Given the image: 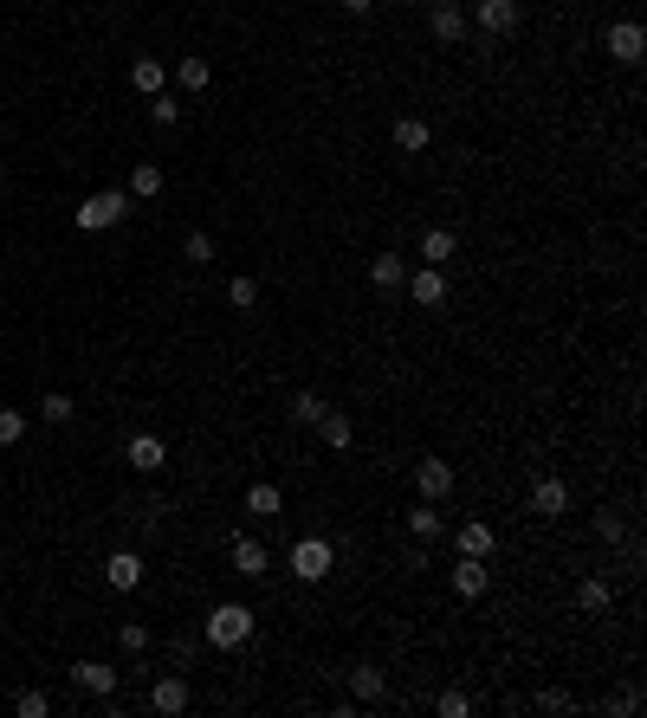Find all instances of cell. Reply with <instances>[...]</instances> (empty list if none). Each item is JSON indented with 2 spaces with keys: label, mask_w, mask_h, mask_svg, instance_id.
I'll use <instances>...</instances> for the list:
<instances>
[{
  "label": "cell",
  "mask_w": 647,
  "mask_h": 718,
  "mask_svg": "<svg viewBox=\"0 0 647 718\" xmlns=\"http://www.w3.org/2000/svg\"><path fill=\"white\" fill-rule=\"evenodd\" d=\"M415 486H421V499H434V505H440V499H453V466L428 453V460L415 466Z\"/></svg>",
  "instance_id": "obj_11"
},
{
  "label": "cell",
  "mask_w": 647,
  "mask_h": 718,
  "mask_svg": "<svg viewBox=\"0 0 647 718\" xmlns=\"http://www.w3.org/2000/svg\"><path fill=\"white\" fill-rule=\"evenodd\" d=\"M279 505H285V492L272 486V479H253V486H246V512L253 518H279Z\"/></svg>",
  "instance_id": "obj_24"
},
{
  "label": "cell",
  "mask_w": 647,
  "mask_h": 718,
  "mask_svg": "<svg viewBox=\"0 0 647 718\" xmlns=\"http://www.w3.org/2000/svg\"><path fill=\"white\" fill-rule=\"evenodd\" d=\"M402 279H408L402 253H376L369 259V285H376V292H402Z\"/></svg>",
  "instance_id": "obj_17"
},
{
  "label": "cell",
  "mask_w": 647,
  "mask_h": 718,
  "mask_svg": "<svg viewBox=\"0 0 647 718\" xmlns=\"http://www.w3.org/2000/svg\"><path fill=\"white\" fill-rule=\"evenodd\" d=\"M421 259H428V266H447L453 259V227H428L421 233Z\"/></svg>",
  "instance_id": "obj_27"
},
{
  "label": "cell",
  "mask_w": 647,
  "mask_h": 718,
  "mask_svg": "<svg viewBox=\"0 0 647 718\" xmlns=\"http://www.w3.org/2000/svg\"><path fill=\"white\" fill-rule=\"evenodd\" d=\"M26 440V414L20 408H0V447H20Z\"/></svg>",
  "instance_id": "obj_32"
},
{
  "label": "cell",
  "mask_w": 647,
  "mask_h": 718,
  "mask_svg": "<svg viewBox=\"0 0 647 718\" xmlns=\"http://www.w3.org/2000/svg\"><path fill=\"white\" fill-rule=\"evenodd\" d=\"M596 537H602V544H628V524L615 518V512H602L596 518Z\"/></svg>",
  "instance_id": "obj_37"
},
{
  "label": "cell",
  "mask_w": 647,
  "mask_h": 718,
  "mask_svg": "<svg viewBox=\"0 0 647 718\" xmlns=\"http://www.w3.org/2000/svg\"><path fill=\"white\" fill-rule=\"evenodd\" d=\"M104 583L110 589H143V557H136V550H110L104 557Z\"/></svg>",
  "instance_id": "obj_13"
},
{
  "label": "cell",
  "mask_w": 647,
  "mask_h": 718,
  "mask_svg": "<svg viewBox=\"0 0 647 718\" xmlns=\"http://www.w3.org/2000/svg\"><path fill=\"white\" fill-rule=\"evenodd\" d=\"M343 13H356V20H363V13H376V0H343Z\"/></svg>",
  "instance_id": "obj_39"
},
{
  "label": "cell",
  "mask_w": 647,
  "mask_h": 718,
  "mask_svg": "<svg viewBox=\"0 0 647 718\" xmlns=\"http://www.w3.org/2000/svg\"><path fill=\"white\" fill-rule=\"evenodd\" d=\"M330 563H337V550H330L324 537H298V544H292V576H298V583H324Z\"/></svg>",
  "instance_id": "obj_3"
},
{
  "label": "cell",
  "mask_w": 647,
  "mask_h": 718,
  "mask_svg": "<svg viewBox=\"0 0 647 718\" xmlns=\"http://www.w3.org/2000/svg\"><path fill=\"white\" fill-rule=\"evenodd\" d=\"M175 85H182V91H195V98H201V91H208V85H214V65H208V59H201V52H188V59H182V65H175Z\"/></svg>",
  "instance_id": "obj_23"
},
{
  "label": "cell",
  "mask_w": 647,
  "mask_h": 718,
  "mask_svg": "<svg viewBox=\"0 0 647 718\" xmlns=\"http://www.w3.org/2000/svg\"><path fill=\"white\" fill-rule=\"evenodd\" d=\"M227 305H240V311H253V305H259V285L246 279V272H240V279H227Z\"/></svg>",
  "instance_id": "obj_33"
},
{
  "label": "cell",
  "mask_w": 647,
  "mask_h": 718,
  "mask_svg": "<svg viewBox=\"0 0 647 718\" xmlns=\"http://www.w3.org/2000/svg\"><path fill=\"white\" fill-rule=\"evenodd\" d=\"M123 453H130V466H136V473H162V466H169V447H162L156 434H136Z\"/></svg>",
  "instance_id": "obj_15"
},
{
  "label": "cell",
  "mask_w": 647,
  "mask_h": 718,
  "mask_svg": "<svg viewBox=\"0 0 647 718\" xmlns=\"http://www.w3.org/2000/svg\"><path fill=\"white\" fill-rule=\"evenodd\" d=\"M72 686H78V693H91V699H110V693H117V667H104V660H78Z\"/></svg>",
  "instance_id": "obj_8"
},
{
  "label": "cell",
  "mask_w": 647,
  "mask_h": 718,
  "mask_svg": "<svg viewBox=\"0 0 647 718\" xmlns=\"http://www.w3.org/2000/svg\"><path fill=\"white\" fill-rule=\"evenodd\" d=\"M428 143H434L428 117H395V149H402V156H421Z\"/></svg>",
  "instance_id": "obj_20"
},
{
  "label": "cell",
  "mask_w": 647,
  "mask_h": 718,
  "mask_svg": "<svg viewBox=\"0 0 647 718\" xmlns=\"http://www.w3.org/2000/svg\"><path fill=\"white\" fill-rule=\"evenodd\" d=\"M117 647H123V654H143V647H149V628H143V621H123V628H117Z\"/></svg>",
  "instance_id": "obj_35"
},
{
  "label": "cell",
  "mask_w": 647,
  "mask_h": 718,
  "mask_svg": "<svg viewBox=\"0 0 647 718\" xmlns=\"http://www.w3.org/2000/svg\"><path fill=\"white\" fill-rule=\"evenodd\" d=\"M162 182H169V175H162V162H136V169H130V188H123V195H130V201H156V195H162Z\"/></svg>",
  "instance_id": "obj_18"
},
{
  "label": "cell",
  "mask_w": 647,
  "mask_h": 718,
  "mask_svg": "<svg viewBox=\"0 0 647 718\" xmlns=\"http://www.w3.org/2000/svg\"><path fill=\"white\" fill-rule=\"evenodd\" d=\"M130 85L143 91V98H156V91H169V65H162V59H149V52H143V59L130 65Z\"/></svg>",
  "instance_id": "obj_19"
},
{
  "label": "cell",
  "mask_w": 647,
  "mask_h": 718,
  "mask_svg": "<svg viewBox=\"0 0 647 718\" xmlns=\"http://www.w3.org/2000/svg\"><path fill=\"white\" fill-rule=\"evenodd\" d=\"M609 712H641V686H622V693L609 699Z\"/></svg>",
  "instance_id": "obj_38"
},
{
  "label": "cell",
  "mask_w": 647,
  "mask_h": 718,
  "mask_svg": "<svg viewBox=\"0 0 647 718\" xmlns=\"http://www.w3.org/2000/svg\"><path fill=\"white\" fill-rule=\"evenodd\" d=\"M350 699L356 706H382V699H389V673L382 667H356L350 673Z\"/></svg>",
  "instance_id": "obj_14"
},
{
  "label": "cell",
  "mask_w": 647,
  "mask_h": 718,
  "mask_svg": "<svg viewBox=\"0 0 647 718\" xmlns=\"http://www.w3.org/2000/svg\"><path fill=\"white\" fill-rule=\"evenodd\" d=\"M72 395H65V389H52V395H39V421H46V427H65V421H72Z\"/></svg>",
  "instance_id": "obj_28"
},
{
  "label": "cell",
  "mask_w": 647,
  "mask_h": 718,
  "mask_svg": "<svg viewBox=\"0 0 647 718\" xmlns=\"http://www.w3.org/2000/svg\"><path fill=\"white\" fill-rule=\"evenodd\" d=\"M123 214H130V195H123V188H98V195L78 201V214H72V220H78L85 233H110Z\"/></svg>",
  "instance_id": "obj_2"
},
{
  "label": "cell",
  "mask_w": 647,
  "mask_h": 718,
  "mask_svg": "<svg viewBox=\"0 0 647 718\" xmlns=\"http://www.w3.org/2000/svg\"><path fill=\"white\" fill-rule=\"evenodd\" d=\"M408 531L421 537V544H434L440 531H447V518H440V505L434 499H421V505H408Z\"/></svg>",
  "instance_id": "obj_21"
},
{
  "label": "cell",
  "mask_w": 647,
  "mask_h": 718,
  "mask_svg": "<svg viewBox=\"0 0 647 718\" xmlns=\"http://www.w3.org/2000/svg\"><path fill=\"white\" fill-rule=\"evenodd\" d=\"M434 712H440V718H466V712H473V699H466L460 686H447V693L434 699Z\"/></svg>",
  "instance_id": "obj_34"
},
{
  "label": "cell",
  "mask_w": 647,
  "mask_h": 718,
  "mask_svg": "<svg viewBox=\"0 0 647 718\" xmlns=\"http://www.w3.org/2000/svg\"><path fill=\"white\" fill-rule=\"evenodd\" d=\"M149 123L175 130V123H182V98H175V91H156V98H149Z\"/></svg>",
  "instance_id": "obj_29"
},
{
  "label": "cell",
  "mask_w": 647,
  "mask_h": 718,
  "mask_svg": "<svg viewBox=\"0 0 647 718\" xmlns=\"http://www.w3.org/2000/svg\"><path fill=\"white\" fill-rule=\"evenodd\" d=\"M253 628H259V615L246 609V602H220V609L208 615V641L214 647H246V641H253Z\"/></svg>",
  "instance_id": "obj_1"
},
{
  "label": "cell",
  "mask_w": 647,
  "mask_h": 718,
  "mask_svg": "<svg viewBox=\"0 0 647 718\" xmlns=\"http://www.w3.org/2000/svg\"><path fill=\"white\" fill-rule=\"evenodd\" d=\"M318 434H324V447H330V453H350V440H356V421H350V414H330V408H324Z\"/></svg>",
  "instance_id": "obj_25"
},
{
  "label": "cell",
  "mask_w": 647,
  "mask_h": 718,
  "mask_svg": "<svg viewBox=\"0 0 647 718\" xmlns=\"http://www.w3.org/2000/svg\"><path fill=\"white\" fill-rule=\"evenodd\" d=\"M453 544H460V557H486L492 550V524H460V531H453Z\"/></svg>",
  "instance_id": "obj_26"
},
{
  "label": "cell",
  "mask_w": 647,
  "mask_h": 718,
  "mask_svg": "<svg viewBox=\"0 0 647 718\" xmlns=\"http://www.w3.org/2000/svg\"><path fill=\"white\" fill-rule=\"evenodd\" d=\"M486 583H492L486 557H460V563H453V596H460V602H479V596H486Z\"/></svg>",
  "instance_id": "obj_12"
},
{
  "label": "cell",
  "mask_w": 647,
  "mask_h": 718,
  "mask_svg": "<svg viewBox=\"0 0 647 718\" xmlns=\"http://www.w3.org/2000/svg\"><path fill=\"white\" fill-rule=\"evenodd\" d=\"M531 512H538V518H563V512H570V486H563L557 473H544L538 486H531Z\"/></svg>",
  "instance_id": "obj_10"
},
{
  "label": "cell",
  "mask_w": 647,
  "mask_h": 718,
  "mask_svg": "<svg viewBox=\"0 0 647 718\" xmlns=\"http://www.w3.org/2000/svg\"><path fill=\"white\" fill-rule=\"evenodd\" d=\"M609 602H615L609 576H583V583H576V609H583V615H602Z\"/></svg>",
  "instance_id": "obj_22"
},
{
  "label": "cell",
  "mask_w": 647,
  "mask_h": 718,
  "mask_svg": "<svg viewBox=\"0 0 647 718\" xmlns=\"http://www.w3.org/2000/svg\"><path fill=\"white\" fill-rule=\"evenodd\" d=\"M292 414H298V427H318L324 421V395L318 389H298L292 395Z\"/></svg>",
  "instance_id": "obj_30"
},
{
  "label": "cell",
  "mask_w": 647,
  "mask_h": 718,
  "mask_svg": "<svg viewBox=\"0 0 647 718\" xmlns=\"http://www.w3.org/2000/svg\"><path fill=\"white\" fill-rule=\"evenodd\" d=\"M473 20H479V33H492V39H505V33H518V0H479L473 7Z\"/></svg>",
  "instance_id": "obj_6"
},
{
  "label": "cell",
  "mask_w": 647,
  "mask_h": 718,
  "mask_svg": "<svg viewBox=\"0 0 647 718\" xmlns=\"http://www.w3.org/2000/svg\"><path fill=\"white\" fill-rule=\"evenodd\" d=\"M188 699H195V693H188L182 673H162V680L149 686V712H162V718H182V712H188Z\"/></svg>",
  "instance_id": "obj_5"
},
{
  "label": "cell",
  "mask_w": 647,
  "mask_h": 718,
  "mask_svg": "<svg viewBox=\"0 0 647 718\" xmlns=\"http://www.w3.org/2000/svg\"><path fill=\"white\" fill-rule=\"evenodd\" d=\"M266 544H259V537H233V570L246 576V583H253V576H266Z\"/></svg>",
  "instance_id": "obj_16"
},
{
  "label": "cell",
  "mask_w": 647,
  "mask_h": 718,
  "mask_svg": "<svg viewBox=\"0 0 647 718\" xmlns=\"http://www.w3.org/2000/svg\"><path fill=\"white\" fill-rule=\"evenodd\" d=\"M602 46H609V59H615V65H641V52H647V26H641V20H609Z\"/></svg>",
  "instance_id": "obj_4"
},
{
  "label": "cell",
  "mask_w": 647,
  "mask_h": 718,
  "mask_svg": "<svg viewBox=\"0 0 647 718\" xmlns=\"http://www.w3.org/2000/svg\"><path fill=\"white\" fill-rule=\"evenodd\" d=\"M428 33L440 39V46H460V39H466V13H460V0H434V7H428Z\"/></svg>",
  "instance_id": "obj_7"
},
{
  "label": "cell",
  "mask_w": 647,
  "mask_h": 718,
  "mask_svg": "<svg viewBox=\"0 0 647 718\" xmlns=\"http://www.w3.org/2000/svg\"><path fill=\"white\" fill-rule=\"evenodd\" d=\"M402 285H408V298H415L421 311H434L440 298H447V272H440V266H421V272H408Z\"/></svg>",
  "instance_id": "obj_9"
},
{
  "label": "cell",
  "mask_w": 647,
  "mask_h": 718,
  "mask_svg": "<svg viewBox=\"0 0 647 718\" xmlns=\"http://www.w3.org/2000/svg\"><path fill=\"white\" fill-rule=\"evenodd\" d=\"M182 253L195 259V266H208V259H214V233H201V227H195V233L182 240Z\"/></svg>",
  "instance_id": "obj_36"
},
{
  "label": "cell",
  "mask_w": 647,
  "mask_h": 718,
  "mask_svg": "<svg viewBox=\"0 0 647 718\" xmlns=\"http://www.w3.org/2000/svg\"><path fill=\"white\" fill-rule=\"evenodd\" d=\"M13 712H20V718H46V712H52V693L26 686V693H13Z\"/></svg>",
  "instance_id": "obj_31"
}]
</instances>
